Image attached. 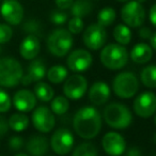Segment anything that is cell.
Returning <instances> with one entry per match:
<instances>
[{
  "instance_id": "cell-1",
  "label": "cell",
  "mask_w": 156,
  "mask_h": 156,
  "mask_svg": "<svg viewBox=\"0 0 156 156\" xmlns=\"http://www.w3.org/2000/svg\"><path fill=\"white\" fill-rule=\"evenodd\" d=\"M103 125L102 115L93 106L81 107L76 111L73 119L75 133L83 139L91 140L100 134Z\"/></svg>"
},
{
  "instance_id": "cell-2",
  "label": "cell",
  "mask_w": 156,
  "mask_h": 156,
  "mask_svg": "<svg viewBox=\"0 0 156 156\" xmlns=\"http://www.w3.org/2000/svg\"><path fill=\"white\" fill-rule=\"evenodd\" d=\"M104 121L113 129H124L132 124L133 115L126 105L121 103H110L103 111Z\"/></svg>"
},
{
  "instance_id": "cell-3",
  "label": "cell",
  "mask_w": 156,
  "mask_h": 156,
  "mask_svg": "<svg viewBox=\"0 0 156 156\" xmlns=\"http://www.w3.org/2000/svg\"><path fill=\"white\" fill-rule=\"evenodd\" d=\"M129 54L125 46L118 43H110L101 50L100 61L106 69L111 71L121 69L127 64Z\"/></svg>"
},
{
  "instance_id": "cell-4",
  "label": "cell",
  "mask_w": 156,
  "mask_h": 156,
  "mask_svg": "<svg viewBox=\"0 0 156 156\" xmlns=\"http://www.w3.org/2000/svg\"><path fill=\"white\" fill-rule=\"evenodd\" d=\"M73 44V34L64 28H57L52 30L46 40L48 51L57 58H62L69 55Z\"/></svg>"
},
{
  "instance_id": "cell-5",
  "label": "cell",
  "mask_w": 156,
  "mask_h": 156,
  "mask_svg": "<svg viewBox=\"0 0 156 156\" xmlns=\"http://www.w3.org/2000/svg\"><path fill=\"white\" fill-rule=\"evenodd\" d=\"M24 69L18 60L12 57L0 58V87L13 88L20 83Z\"/></svg>"
},
{
  "instance_id": "cell-6",
  "label": "cell",
  "mask_w": 156,
  "mask_h": 156,
  "mask_svg": "<svg viewBox=\"0 0 156 156\" xmlns=\"http://www.w3.org/2000/svg\"><path fill=\"white\" fill-rule=\"evenodd\" d=\"M139 90V80L132 72H121L112 80V91L119 98L128 100L134 98Z\"/></svg>"
},
{
  "instance_id": "cell-7",
  "label": "cell",
  "mask_w": 156,
  "mask_h": 156,
  "mask_svg": "<svg viewBox=\"0 0 156 156\" xmlns=\"http://www.w3.org/2000/svg\"><path fill=\"white\" fill-rule=\"evenodd\" d=\"M120 14L123 24L129 28H140L144 24L147 17L142 3L137 2L136 0H129L128 2L124 3Z\"/></svg>"
},
{
  "instance_id": "cell-8",
  "label": "cell",
  "mask_w": 156,
  "mask_h": 156,
  "mask_svg": "<svg viewBox=\"0 0 156 156\" xmlns=\"http://www.w3.org/2000/svg\"><path fill=\"white\" fill-rule=\"evenodd\" d=\"M31 122L37 132L47 134L51 132L56 125L55 113L47 106H37L32 110Z\"/></svg>"
},
{
  "instance_id": "cell-9",
  "label": "cell",
  "mask_w": 156,
  "mask_h": 156,
  "mask_svg": "<svg viewBox=\"0 0 156 156\" xmlns=\"http://www.w3.org/2000/svg\"><path fill=\"white\" fill-rule=\"evenodd\" d=\"M88 90V80L80 74H73L65 79L63 85V93L69 100L78 101L83 98Z\"/></svg>"
},
{
  "instance_id": "cell-10",
  "label": "cell",
  "mask_w": 156,
  "mask_h": 156,
  "mask_svg": "<svg viewBox=\"0 0 156 156\" xmlns=\"http://www.w3.org/2000/svg\"><path fill=\"white\" fill-rule=\"evenodd\" d=\"M107 41L106 29L98 24H91L83 30V42L91 50L102 49Z\"/></svg>"
},
{
  "instance_id": "cell-11",
  "label": "cell",
  "mask_w": 156,
  "mask_h": 156,
  "mask_svg": "<svg viewBox=\"0 0 156 156\" xmlns=\"http://www.w3.org/2000/svg\"><path fill=\"white\" fill-rule=\"evenodd\" d=\"M75 139L67 128H59L52 133L50 138V147L57 155H67L73 150Z\"/></svg>"
},
{
  "instance_id": "cell-12",
  "label": "cell",
  "mask_w": 156,
  "mask_h": 156,
  "mask_svg": "<svg viewBox=\"0 0 156 156\" xmlns=\"http://www.w3.org/2000/svg\"><path fill=\"white\" fill-rule=\"evenodd\" d=\"M133 108L138 117L142 119L151 118L156 113V94L151 91L142 92L135 98Z\"/></svg>"
},
{
  "instance_id": "cell-13",
  "label": "cell",
  "mask_w": 156,
  "mask_h": 156,
  "mask_svg": "<svg viewBox=\"0 0 156 156\" xmlns=\"http://www.w3.org/2000/svg\"><path fill=\"white\" fill-rule=\"evenodd\" d=\"M93 63V57L87 49L78 48L69 52L66 58V64L69 71L74 73H83L88 71Z\"/></svg>"
},
{
  "instance_id": "cell-14",
  "label": "cell",
  "mask_w": 156,
  "mask_h": 156,
  "mask_svg": "<svg viewBox=\"0 0 156 156\" xmlns=\"http://www.w3.org/2000/svg\"><path fill=\"white\" fill-rule=\"evenodd\" d=\"M0 15L10 26H17L24 20L25 11L18 0H3L0 5Z\"/></svg>"
},
{
  "instance_id": "cell-15",
  "label": "cell",
  "mask_w": 156,
  "mask_h": 156,
  "mask_svg": "<svg viewBox=\"0 0 156 156\" xmlns=\"http://www.w3.org/2000/svg\"><path fill=\"white\" fill-rule=\"evenodd\" d=\"M102 147L109 156H121L126 150V141L119 133L108 132L103 137Z\"/></svg>"
},
{
  "instance_id": "cell-16",
  "label": "cell",
  "mask_w": 156,
  "mask_h": 156,
  "mask_svg": "<svg viewBox=\"0 0 156 156\" xmlns=\"http://www.w3.org/2000/svg\"><path fill=\"white\" fill-rule=\"evenodd\" d=\"M46 74H47V69L45 62L42 59L35 58L29 63L27 67V74L23 76L20 83L23 86H29L32 83L41 81L46 76Z\"/></svg>"
},
{
  "instance_id": "cell-17",
  "label": "cell",
  "mask_w": 156,
  "mask_h": 156,
  "mask_svg": "<svg viewBox=\"0 0 156 156\" xmlns=\"http://www.w3.org/2000/svg\"><path fill=\"white\" fill-rule=\"evenodd\" d=\"M37 96L34 92L28 89H20L14 93L13 105L20 112H30L37 106Z\"/></svg>"
},
{
  "instance_id": "cell-18",
  "label": "cell",
  "mask_w": 156,
  "mask_h": 156,
  "mask_svg": "<svg viewBox=\"0 0 156 156\" xmlns=\"http://www.w3.org/2000/svg\"><path fill=\"white\" fill-rule=\"evenodd\" d=\"M41 50V42L37 35L28 34L23 39L20 45V55L25 60H33Z\"/></svg>"
},
{
  "instance_id": "cell-19",
  "label": "cell",
  "mask_w": 156,
  "mask_h": 156,
  "mask_svg": "<svg viewBox=\"0 0 156 156\" xmlns=\"http://www.w3.org/2000/svg\"><path fill=\"white\" fill-rule=\"evenodd\" d=\"M111 90L104 81H96L89 89V100L94 106H102L108 102Z\"/></svg>"
},
{
  "instance_id": "cell-20",
  "label": "cell",
  "mask_w": 156,
  "mask_h": 156,
  "mask_svg": "<svg viewBox=\"0 0 156 156\" xmlns=\"http://www.w3.org/2000/svg\"><path fill=\"white\" fill-rule=\"evenodd\" d=\"M26 150L31 156H44L49 150L48 139L40 135L31 136L27 141Z\"/></svg>"
},
{
  "instance_id": "cell-21",
  "label": "cell",
  "mask_w": 156,
  "mask_h": 156,
  "mask_svg": "<svg viewBox=\"0 0 156 156\" xmlns=\"http://www.w3.org/2000/svg\"><path fill=\"white\" fill-rule=\"evenodd\" d=\"M153 57V48L147 43H138L132 48L129 58L136 64H145Z\"/></svg>"
},
{
  "instance_id": "cell-22",
  "label": "cell",
  "mask_w": 156,
  "mask_h": 156,
  "mask_svg": "<svg viewBox=\"0 0 156 156\" xmlns=\"http://www.w3.org/2000/svg\"><path fill=\"white\" fill-rule=\"evenodd\" d=\"M9 127L16 133H22L27 129L29 126V118L25 112H16L10 117L8 120Z\"/></svg>"
},
{
  "instance_id": "cell-23",
  "label": "cell",
  "mask_w": 156,
  "mask_h": 156,
  "mask_svg": "<svg viewBox=\"0 0 156 156\" xmlns=\"http://www.w3.org/2000/svg\"><path fill=\"white\" fill-rule=\"evenodd\" d=\"M93 10V5L90 0H75L71 7V13L76 17H87Z\"/></svg>"
},
{
  "instance_id": "cell-24",
  "label": "cell",
  "mask_w": 156,
  "mask_h": 156,
  "mask_svg": "<svg viewBox=\"0 0 156 156\" xmlns=\"http://www.w3.org/2000/svg\"><path fill=\"white\" fill-rule=\"evenodd\" d=\"M112 35H113V39L115 40V42L123 46L128 45L130 43V41H132V37H133L132 30L125 24L117 25L112 31Z\"/></svg>"
},
{
  "instance_id": "cell-25",
  "label": "cell",
  "mask_w": 156,
  "mask_h": 156,
  "mask_svg": "<svg viewBox=\"0 0 156 156\" xmlns=\"http://www.w3.org/2000/svg\"><path fill=\"white\" fill-rule=\"evenodd\" d=\"M46 77L51 83L59 85L65 81V79L69 77V72L66 67H64L63 65H52L50 69H47Z\"/></svg>"
},
{
  "instance_id": "cell-26",
  "label": "cell",
  "mask_w": 156,
  "mask_h": 156,
  "mask_svg": "<svg viewBox=\"0 0 156 156\" xmlns=\"http://www.w3.org/2000/svg\"><path fill=\"white\" fill-rule=\"evenodd\" d=\"M33 92H34L37 100H40L41 102L44 103L51 102V100L54 98L55 95V91L52 90V88L48 83H44V81L35 83L34 88H33Z\"/></svg>"
},
{
  "instance_id": "cell-27",
  "label": "cell",
  "mask_w": 156,
  "mask_h": 156,
  "mask_svg": "<svg viewBox=\"0 0 156 156\" xmlns=\"http://www.w3.org/2000/svg\"><path fill=\"white\" fill-rule=\"evenodd\" d=\"M140 80L143 86L149 89L156 88V65L149 64L143 67L140 73Z\"/></svg>"
},
{
  "instance_id": "cell-28",
  "label": "cell",
  "mask_w": 156,
  "mask_h": 156,
  "mask_svg": "<svg viewBox=\"0 0 156 156\" xmlns=\"http://www.w3.org/2000/svg\"><path fill=\"white\" fill-rule=\"evenodd\" d=\"M115 18H117L115 10L111 7H105L98 14V24L106 28L115 23Z\"/></svg>"
},
{
  "instance_id": "cell-29",
  "label": "cell",
  "mask_w": 156,
  "mask_h": 156,
  "mask_svg": "<svg viewBox=\"0 0 156 156\" xmlns=\"http://www.w3.org/2000/svg\"><path fill=\"white\" fill-rule=\"evenodd\" d=\"M69 102L66 96L59 95L56 96L51 100L50 103V109L51 111L57 115H62L69 111Z\"/></svg>"
},
{
  "instance_id": "cell-30",
  "label": "cell",
  "mask_w": 156,
  "mask_h": 156,
  "mask_svg": "<svg viewBox=\"0 0 156 156\" xmlns=\"http://www.w3.org/2000/svg\"><path fill=\"white\" fill-rule=\"evenodd\" d=\"M98 149L91 142H83L74 149L72 156H98Z\"/></svg>"
},
{
  "instance_id": "cell-31",
  "label": "cell",
  "mask_w": 156,
  "mask_h": 156,
  "mask_svg": "<svg viewBox=\"0 0 156 156\" xmlns=\"http://www.w3.org/2000/svg\"><path fill=\"white\" fill-rule=\"evenodd\" d=\"M23 31L27 34L39 37L42 32V25L37 20H28L23 25Z\"/></svg>"
},
{
  "instance_id": "cell-32",
  "label": "cell",
  "mask_w": 156,
  "mask_h": 156,
  "mask_svg": "<svg viewBox=\"0 0 156 156\" xmlns=\"http://www.w3.org/2000/svg\"><path fill=\"white\" fill-rule=\"evenodd\" d=\"M67 30L72 34H79L85 30V23L83 18L73 16L71 20L67 22Z\"/></svg>"
},
{
  "instance_id": "cell-33",
  "label": "cell",
  "mask_w": 156,
  "mask_h": 156,
  "mask_svg": "<svg viewBox=\"0 0 156 156\" xmlns=\"http://www.w3.org/2000/svg\"><path fill=\"white\" fill-rule=\"evenodd\" d=\"M49 20L56 26H62L69 20V16L63 10H54L49 14Z\"/></svg>"
},
{
  "instance_id": "cell-34",
  "label": "cell",
  "mask_w": 156,
  "mask_h": 156,
  "mask_svg": "<svg viewBox=\"0 0 156 156\" xmlns=\"http://www.w3.org/2000/svg\"><path fill=\"white\" fill-rule=\"evenodd\" d=\"M13 37V29L9 24H0V45L7 44Z\"/></svg>"
},
{
  "instance_id": "cell-35",
  "label": "cell",
  "mask_w": 156,
  "mask_h": 156,
  "mask_svg": "<svg viewBox=\"0 0 156 156\" xmlns=\"http://www.w3.org/2000/svg\"><path fill=\"white\" fill-rule=\"evenodd\" d=\"M12 100L5 90L0 88V113H5L11 109Z\"/></svg>"
},
{
  "instance_id": "cell-36",
  "label": "cell",
  "mask_w": 156,
  "mask_h": 156,
  "mask_svg": "<svg viewBox=\"0 0 156 156\" xmlns=\"http://www.w3.org/2000/svg\"><path fill=\"white\" fill-rule=\"evenodd\" d=\"M9 147H11L13 151H18V150H22L24 147V138L20 136H13L10 138L9 142H8Z\"/></svg>"
},
{
  "instance_id": "cell-37",
  "label": "cell",
  "mask_w": 156,
  "mask_h": 156,
  "mask_svg": "<svg viewBox=\"0 0 156 156\" xmlns=\"http://www.w3.org/2000/svg\"><path fill=\"white\" fill-rule=\"evenodd\" d=\"M9 122L3 115H0V138L3 137L9 130Z\"/></svg>"
},
{
  "instance_id": "cell-38",
  "label": "cell",
  "mask_w": 156,
  "mask_h": 156,
  "mask_svg": "<svg viewBox=\"0 0 156 156\" xmlns=\"http://www.w3.org/2000/svg\"><path fill=\"white\" fill-rule=\"evenodd\" d=\"M74 0H55L57 8L59 10H67L71 9L72 5H73Z\"/></svg>"
},
{
  "instance_id": "cell-39",
  "label": "cell",
  "mask_w": 156,
  "mask_h": 156,
  "mask_svg": "<svg viewBox=\"0 0 156 156\" xmlns=\"http://www.w3.org/2000/svg\"><path fill=\"white\" fill-rule=\"evenodd\" d=\"M138 34L139 37H140V39L142 40H150L152 37V34H153V32H152V30L149 28V27H140V29L138 30Z\"/></svg>"
},
{
  "instance_id": "cell-40",
  "label": "cell",
  "mask_w": 156,
  "mask_h": 156,
  "mask_svg": "<svg viewBox=\"0 0 156 156\" xmlns=\"http://www.w3.org/2000/svg\"><path fill=\"white\" fill-rule=\"evenodd\" d=\"M149 20L154 27H156V3H154L149 10Z\"/></svg>"
},
{
  "instance_id": "cell-41",
  "label": "cell",
  "mask_w": 156,
  "mask_h": 156,
  "mask_svg": "<svg viewBox=\"0 0 156 156\" xmlns=\"http://www.w3.org/2000/svg\"><path fill=\"white\" fill-rule=\"evenodd\" d=\"M126 156H141L140 149H139V147H130V149L127 151V153H126Z\"/></svg>"
},
{
  "instance_id": "cell-42",
  "label": "cell",
  "mask_w": 156,
  "mask_h": 156,
  "mask_svg": "<svg viewBox=\"0 0 156 156\" xmlns=\"http://www.w3.org/2000/svg\"><path fill=\"white\" fill-rule=\"evenodd\" d=\"M150 45L153 48V50L156 51V32H153V34H152L151 39H150Z\"/></svg>"
},
{
  "instance_id": "cell-43",
  "label": "cell",
  "mask_w": 156,
  "mask_h": 156,
  "mask_svg": "<svg viewBox=\"0 0 156 156\" xmlns=\"http://www.w3.org/2000/svg\"><path fill=\"white\" fill-rule=\"evenodd\" d=\"M115 1H118V2H121V3H126V2H128L129 0H115Z\"/></svg>"
},
{
  "instance_id": "cell-44",
  "label": "cell",
  "mask_w": 156,
  "mask_h": 156,
  "mask_svg": "<svg viewBox=\"0 0 156 156\" xmlns=\"http://www.w3.org/2000/svg\"><path fill=\"white\" fill-rule=\"evenodd\" d=\"M15 156H29V155L26 153H18V154H16Z\"/></svg>"
},
{
  "instance_id": "cell-45",
  "label": "cell",
  "mask_w": 156,
  "mask_h": 156,
  "mask_svg": "<svg viewBox=\"0 0 156 156\" xmlns=\"http://www.w3.org/2000/svg\"><path fill=\"white\" fill-rule=\"evenodd\" d=\"M137 2H139V3H143V2H145L147 0H136Z\"/></svg>"
},
{
  "instance_id": "cell-46",
  "label": "cell",
  "mask_w": 156,
  "mask_h": 156,
  "mask_svg": "<svg viewBox=\"0 0 156 156\" xmlns=\"http://www.w3.org/2000/svg\"><path fill=\"white\" fill-rule=\"evenodd\" d=\"M154 123H155V125H156V113H155V117H154Z\"/></svg>"
},
{
  "instance_id": "cell-47",
  "label": "cell",
  "mask_w": 156,
  "mask_h": 156,
  "mask_svg": "<svg viewBox=\"0 0 156 156\" xmlns=\"http://www.w3.org/2000/svg\"><path fill=\"white\" fill-rule=\"evenodd\" d=\"M1 52H2V47L0 46V54H1Z\"/></svg>"
}]
</instances>
